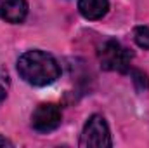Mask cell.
<instances>
[{
  "instance_id": "6da1fadb",
  "label": "cell",
  "mask_w": 149,
  "mask_h": 148,
  "mask_svg": "<svg viewBox=\"0 0 149 148\" xmlns=\"http://www.w3.org/2000/svg\"><path fill=\"white\" fill-rule=\"evenodd\" d=\"M17 73L30 85L45 87L59 78L61 66L52 54L40 51V49H31L19 56Z\"/></svg>"
},
{
  "instance_id": "7a4b0ae2",
  "label": "cell",
  "mask_w": 149,
  "mask_h": 148,
  "mask_svg": "<svg viewBox=\"0 0 149 148\" xmlns=\"http://www.w3.org/2000/svg\"><path fill=\"white\" fill-rule=\"evenodd\" d=\"M97 58H99L102 70L127 73V72H130V61H132L134 54L125 45H121L118 40L109 38L99 47Z\"/></svg>"
},
{
  "instance_id": "3957f363",
  "label": "cell",
  "mask_w": 149,
  "mask_h": 148,
  "mask_svg": "<svg viewBox=\"0 0 149 148\" xmlns=\"http://www.w3.org/2000/svg\"><path fill=\"white\" fill-rule=\"evenodd\" d=\"M81 148H109L113 145L111 132L106 118L99 113H94L88 117L85 122V127L80 134V143Z\"/></svg>"
},
{
  "instance_id": "277c9868",
  "label": "cell",
  "mask_w": 149,
  "mask_h": 148,
  "mask_svg": "<svg viewBox=\"0 0 149 148\" xmlns=\"http://www.w3.org/2000/svg\"><path fill=\"white\" fill-rule=\"evenodd\" d=\"M63 111L56 103H42L31 113V127L37 132H52L61 125Z\"/></svg>"
},
{
  "instance_id": "5b68a950",
  "label": "cell",
  "mask_w": 149,
  "mask_h": 148,
  "mask_svg": "<svg viewBox=\"0 0 149 148\" xmlns=\"http://www.w3.org/2000/svg\"><path fill=\"white\" fill-rule=\"evenodd\" d=\"M28 16L26 0H0V18L7 23L19 25Z\"/></svg>"
},
{
  "instance_id": "8992f818",
  "label": "cell",
  "mask_w": 149,
  "mask_h": 148,
  "mask_svg": "<svg viewBox=\"0 0 149 148\" xmlns=\"http://www.w3.org/2000/svg\"><path fill=\"white\" fill-rule=\"evenodd\" d=\"M80 14L88 21L102 19L109 11V0H78Z\"/></svg>"
},
{
  "instance_id": "52a82bcc",
  "label": "cell",
  "mask_w": 149,
  "mask_h": 148,
  "mask_svg": "<svg viewBox=\"0 0 149 148\" xmlns=\"http://www.w3.org/2000/svg\"><path fill=\"white\" fill-rule=\"evenodd\" d=\"M134 40L139 47L149 49V26H137L134 30Z\"/></svg>"
},
{
  "instance_id": "ba28073f",
  "label": "cell",
  "mask_w": 149,
  "mask_h": 148,
  "mask_svg": "<svg viewBox=\"0 0 149 148\" xmlns=\"http://www.w3.org/2000/svg\"><path fill=\"white\" fill-rule=\"evenodd\" d=\"M9 89H10V77H9V72H7L3 66H0V103H3V99L7 98Z\"/></svg>"
},
{
  "instance_id": "9c48e42d",
  "label": "cell",
  "mask_w": 149,
  "mask_h": 148,
  "mask_svg": "<svg viewBox=\"0 0 149 148\" xmlns=\"http://www.w3.org/2000/svg\"><path fill=\"white\" fill-rule=\"evenodd\" d=\"M132 77H134L137 89H149V75H146L141 70H135V72H132Z\"/></svg>"
},
{
  "instance_id": "30bf717a",
  "label": "cell",
  "mask_w": 149,
  "mask_h": 148,
  "mask_svg": "<svg viewBox=\"0 0 149 148\" xmlns=\"http://www.w3.org/2000/svg\"><path fill=\"white\" fill-rule=\"evenodd\" d=\"M0 147H12V143H10L7 138H3V136L0 134Z\"/></svg>"
}]
</instances>
